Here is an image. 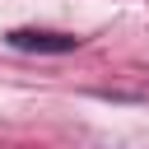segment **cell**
<instances>
[{
  "instance_id": "cell-1",
  "label": "cell",
  "mask_w": 149,
  "mask_h": 149,
  "mask_svg": "<svg viewBox=\"0 0 149 149\" xmlns=\"http://www.w3.org/2000/svg\"><path fill=\"white\" fill-rule=\"evenodd\" d=\"M9 42L23 47V51H74V47H79V37H65V33H33V28L9 33Z\"/></svg>"
}]
</instances>
